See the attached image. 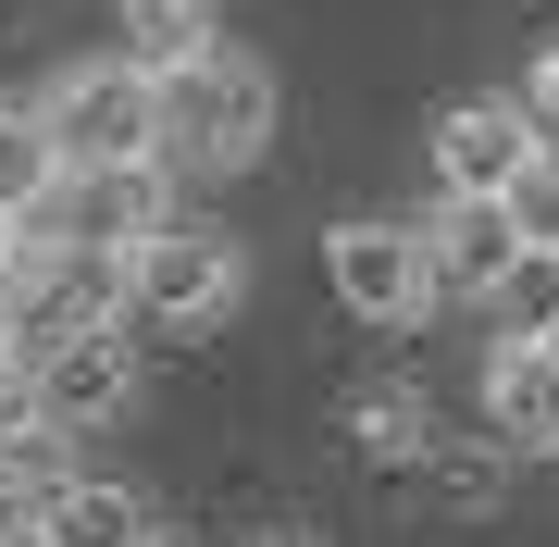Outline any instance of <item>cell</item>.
Wrapping results in <instances>:
<instances>
[{"label": "cell", "mask_w": 559, "mask_h": 547, "mask_svg": "<svg viewBox=\"0 0 559 547\" xmlns=\"http://www.w3.org/2000/svg\"><path fill=\"white\" fill-rule=\"evenodd\" d=\"M261 150H274V75H261L249 50H175V62H150V163L162 175H249Z\"/></svg>", "instance_id": "1"}, {"label": "cell", "mask_w": 559, "mask_h": 547, "mask_svg": "<svg viewBox=\"0 0 559 547\" xmlns=\"http://www.w3.org/2000/svg\"><path fill=\"white\" fill-rule=\"evenodd\" d=\"M249 286V249L200 212H162L138 249H124V324H224Z\"/></svg>", "instance_id": "2"}, {"label": "cell", "mask_w": 559, "mask_h": 547, "mask_svg": "<svg viewBox=\"0 0 559 547\" xmlns=\"http://www.w3.org/2000/svg\"><path fill=\"white\" fill-rule=\"evenodd\" d=\"M162 212H175V175H162V163H62L38 200H25V237L87 249V262H124Z\"/></svg>", "instance_id": "3"}, {"label": "cell", "mask_w": 559, "mask_h": 547, "mask_svg": "<svg viewBox=\"0 0 559 547\" xmlns=\"http://www.w3.org/2000/svg\"><path fill=\"white\" fill-rule=\"evenodd\" d=\"M25 112H38L50 163H150V62H124V50L62 62Z\"/></svg>", "instance_id": "4"}, {"label": "cell", "mask_w": 559, "mask_h": 547, "mask_svg": "<svg viewBox=\"0 0 559 547\" xmlns=\"http://www.w3.org/2000/svg\"><path fill=\"white\" fill-rule=\"evenodd\" d=\"M13 385H25V411H38L50 436H100V424H124V411H138V336H124V311H112V324L50 336V348H25Z\"/></svg>", "instance_id": "5"}, {"label": "cell", "mask_w": 559, "mask_h": 547, "mask_svg": "<svg viewBox=\"0 0 559 547\" xmlns=\"http://www.w3.org/2000/svg\"><path fill=\"white\" fill-rule=\"evenodd\" d=\"M535 150H547V138H535V112H522V87H473V100L436 112L423 163H436V200H498Z\"/></svg>", "instance_id": "6"}, {"label": "cell", "mask_w": 559, "mask_h": 547, "mask_svg": "<svg viewBox=\"0 0 559 547\" xmlns=\"http://www.w3.org/2000/svg\"><path fill=\"white\" fill-rule=\"evenodd\" d=\"M323 286H336V311H360V324H423V311H436L423 237L411 224H373V212L323 237Z\"/></svg>", "instance_id": "7"}, {"label": "cell", "mask_w": 559, "mask_h": 547, "mask_svg": "<svg viewBox=\"0 0 559 547\" xmlns=\"http://www.w3.org/2000/svg\"><path fill=\"white\" fill-rule=\"evenodd\" d=\"M485 436L510 461H559V348L547 336H498L485 348Z\"/></svg>", "instance_id": "8"}, {"label": "cell", "mask_w": 559, "mask_h": 547, "mask_svg": "<svg viewBox=\"0 0 559 547\" xmlns=\"http://www.w3.org/2000/svg\"><path fill=\"white\" fill-rule=\"evenodd\" d=\"M411 237H423V274H436V299H498V274L522 262V237H510V212H498V200H436Z\"/></svg>", "instance_id": "9"}, {"label": "cell", "mask_w": 559, "mask_h": 547, "mask_svg": "<svg viewBox=\"0 0 559 547\" xmlns=\"http://www.w3.org/2000/svg\"><path fill=\"white\" fill-rule=\"evenodd\" d=\"M38 547H162V510L138 498V486H100V473H75L38 523H25Z\"/></svg>", "instance_id": "10"}, {"label": "cell", "mask_w": 559, "mask_h": 547, "mask_svg": "<svg viewBox=\"0 0 559 547\" xmlns=\"http://www.w3.org/2000/svg\"><path fill=\"white\" fill-rule=\"evenodd\" d=\"M75 486V436H50L38 411H0V523H38V510Z\"/></svg>", "instance_id": "11"}, {"label": "cell", "mask_w": 559, "mask_h": 547, "mask_svg": "<svg viewBox=\"0 0 559 547\" xmlns=\"http://www.w3.org/2000/svg\"><path fill=\"white\" fill-rule=\"evenodd\" d=\"M348 436H360V461H385V473H411L423 448H436V411H423L411 385H360V399H348Z\"/></svg>", "instance_id": "12"}, {"label": "cell", "mask_w": 559, "mask_h": 547, "mask_svg": "<svg viewBox=\"0 0 559 547\" xmlns=\"http://www.w3.org/2000/svg\"><path fill=\"white\" fill-rule=\"evenodd\" d=\"M212 38V0H124V62H175Z\"/></svg>", "instance_id": "13"}, {"label": "cell", "mask_w": 559, "mask_h": 547, "mask_svg": "<svg viewBox=\"0 0 559 547\" xmlns=\"http://www.w3.org/2000/svg\"><path fill=\"white\" fill-rule=\"evenodd\" d=\"M498 212H510V237H522V249H547V262H559V150H535V163L498 187Z\"/></svg>", "instance_id": "14"}, {"label": "cell", "mask_w": 559, "mask_h": 547, "mask_svg": "<svg viewBox=\"0 0 559 547\" xmlns=\"http://www.w3.org/2000/svg\"><path fill=\"white\" fill-rule=\"evenodd\" d=\"M50 175H62V163H50L38 112H25V100H0V212H25V200H38Z\"/></svg>", "instance_id": "15"}, {"label": "cell", "mask_w": 559, "mask_h": 547, "mask_svg": "<svg viewBox=\"0 0 559 547\" xmlns=\"http://www.w3.org/2000/svg\"><path fill=\"white\" fill-rule=\"evenodd\" d=\"M411 486H423V498H448V510H485V498H498V473H485V461H436V448H423Z\"/></svg>", "instance_id": "16"}, {"label": "cell", "mask_w": 559, "mask_h": 547, "mask_svg": "<svg viewBox=\"0 0 559 547\" xmlns=\"http://www.w3.org/2000/svg\"><path fill=\"white\" fill-rule=\"evenodd\" d=\"M522 112H535V138H547V150H559V50H547V62H535V75H522Z\"/></svg>", "instance_id": "17"}, {"label": "cell", "mask_w": 559, "mask_h": 547, "mask_svg": "<svg viewBox=\"0 0 559 547\" xmlns=\"http://www.w3.org/2000/svg\"><path fill=\"white\" fill-rule=\"evenodd\" d=\"M13 249H25V212H0V262H13Z\"/></svg>", "instance_id": "18"}, {"label": "cell", "mask_w": 559, "mask_h": 547, "mask_svg": "<svg viewBox=\"0 0 559 547\" xmlns=\"http://www.w3.org/2000/svg\"><path fill=\"white\" fill-rule=\"evenodd\" d=\"M249 547H323V535H249Z\"/></svg>", "instance_id": "19"}, {"label": "cell", "mask_w": 559, "mask_h": 547, "mask_svg": "<svg viewBox=\"0 0 559 547\" xmlns=\"http://www.w3.org/2000/svg\"><path fill=\"white\" fill-rule=\"evenodd\" d=\"M0 361H13V299H0Z\"/></svg>", "instance_id": "20"}, {"label": "cell", "mask_w": 559, "mask_h": 547, "mask_svg": "<svg viewBox=\"0 0 559 547\" xmlns=\"http://www.w3.org/2000/svg\"><path fill=\"white\" fill-rule=\"evenodd\" d=\"M535 336H547V348H559V311H547V324H535Z\"/></svg>", "instance_id": "21"}]
</instances>
